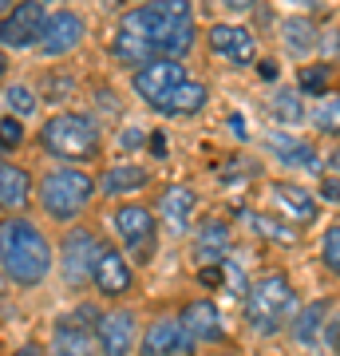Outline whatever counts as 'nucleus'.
Returning <instances> with one entry per match:
<instances>
[{"instance_id": "37", "label": "nucleus", "mask_w": 340, "mask_h": 356, "mask_svg": "<svg viewBox=\"0 0 340 356\" xmlns=\"http://www.w3.org/2000/svg\"><path fill=\"white\" fill-rule=\"evenodd\" d=\"M4 76H8V56L0 51V83H4Z\"/></svg>"}, {"instance_id": "19", "label": "nucleus", "mask_w": 340, "mask_h": 356, "mask_svg": "<svg viewBox=\"0 0 340 356\" xmlns=\"http://www.w3.org/2000/svg\"><path fill=\"white\" fill-rule=\"evenodd\" d=\"M210 103V91H206V83H198V79H186V83H178L170 95H166L154 111L159 115H170V119H190V115H198L202 107Z\"/></svg>"}, {"instance_id": "36", "label": "nucleus", "mask_w": 340, "mask_h": 356, "mask_svg": "<svg viewBox=\"0 0 340 356\" xmlns=\"http://www.w3.org/2000/svg\"><path fill=\"white\" fill-rule=\"evenodd\" d=\"M289 4H297V13H313V8H316V0H289Z\"/></svg>"}, {"instance_id": "25", "label": "nucleus", "mask_w": 340, "mask_h": 356, "mask_svg": "<svg viewBox=\"0 0 340 356\" xmlns=\"http://www.w3.org/2000/svg\"><path fill=\"white\" fill-rule=\"evenodd\" d=\"M325 313H328L325 301H313V305H305L301 313H293V341H301V344H316V341H321V337H325V332H321Z\"/></svg>"}, {"instance_id": "2", "label": "nucleus", "mask_w": 340, "mask_h": 356, "mask_svg": "<svg viewBox=\"0 0 340 356\" xmlns=\"http://www.w3.org/2000/svg\"><path fill=\"white\" fill-rule=\"evenodd\" d=\"M0 273L8 285L36 289L51 273V242L44 229L24 214H8L0 222Z\"/></svg>"}, {"instance_id": "6", "label": "nucleus", "mask_w": 340, "mask_h": 356, "mask_svg": "<svg viewBox=\"0 0 340 356\" xmlns=\"http://www.w3.org/2000/svg\"><path fill=\"white\" fill-rule=\"evenodd\" d=\"M44 28H48L44 0H16L13 8L0 16V48H13V51L40 48Z\"/></svg>"}, {"instance_id": "20", "label": "nucleus", "mask_w": 340, "mask_h": 356, "mask_svg": "<svg viewBox=\"0 0 340 356\" xmlns=\"http://www.w3.org/2000/svg\"><path fill=\"white\" fill-rule=\"evenodd\" d=\"M281 48L289 51L293 60H297V56H309V51L321 48V28L301 13L285 16V20H281Z\"/></svg>"}, {"instance_id": "43", "label": "nucleus", "mask_w": 340, "mask_h": 356, "mask_svg": "<svg viewBox=\"0 0 340 356\" xmlns=\"http://www.w3.org/2000/svg\"><path fill=\"white\" fill-rule=\"evenodd\" d=\"M222 356H234V353H222Z\"/></svg>"}, {"instance_id": "30", "label": "nucleus", "mask_w": 340, "mask_h": 356, "mask_svg": "<svg viewBox=\"0 0 340 356\" xmlns=\"http://www.w3.org/2000/svg\"><path fill=\"white\" fill-rule=\"evenodd\" d=\"M321 261L332 277H340V226H328V234L321 238Z\"/></svg>"}, {"instance_id": "40", "label": "nucleus", "mask_w": 340, "mask_h": 356, "mask_svg": "<svg viewBox=\"0 0 340 356\" xmlns=\"http://www.w3.org/2000/svg\"><path fill=\"white\" fill-rule=\"evenodd\" d=\"M8 4H13V0H0V13H4V8H8Z\"/></svg>"}, {"instance_id": "27", "label": "nucleus", "mask_w": 340, "mask_h": 356, "mask_svg": "<svg viewBox=\"0 0 340 356\" xmlns=\"http://www.w3.org/2000/svg\"><path fill=\"white\" fill-rule=\"evenodd\" d=\"M309 119H313V127L321 135L340 139V95H321V103L309 111Z\"/></svg>"}, {"instance_id": "33", "label": "nucleus", "mask_w": 340, "mask_h": 356, "mask_svg": "<svg viewBox=\"0 0 340 356\" xmlns=\"http://www.w3.org/2000/svg\"><path fill=\"white\" fill-rule=\"evenodd\" d=\"M143 139H147V135L131 127V131H123V139H119V143H123V151H139V147H143Z\"/></svg>"}, {"instance_id": "34", "label": "nucleus", "mask_w": 340, "mask_h": 356, "mask_svg": "<svg viewBox=\"0 0 340 356\" xmlns=\"http://www.w3.org/2000/svg\"><path fill=\"white\" fill-rule=\"evenodd\" d=\"M222 4H226L229 13H250V8L257 4V0H222Z\"/></svg>"}, {"instance_id": "23", "label": "nucleus", "mask_w": 340, "mask_h": 356, "mask_svg": "<svg viewBox=\"0 0 340 356\" xmlns=\"http://www.w3.org/2000/svg\"><path fill=\"white\" fill-rule=\"evenodd\" d=\"M32 202V175L24 166L0 163V210H24Z\"/></svg>"}, {"instance_id": "1", "label": "nucleus", "mask_w": 340, "mask_h": 356, "mask_svg": "<svg viewBox=\"0 0 340 356\" xmlns=\"http://www.w3.org/2000/svg\"><path fill=\"white\" fill-rule=\"evenodd\" d=\"M198 44L194 4L190 0H143L123 13L111 40V56L127 67H143L151 60H182Z\"/></svg>"}, {"instance_id": "7", "label": "nucleus", "mask_w": 340, "mask_h": 356, "mask_svg": "<svg viewBox=\"0 0 340 356\" xmlns=\"http://www.w3.org/2000/svg\"><path fill=\"white\" fill-rule=\"evenodd\" d=\"M111 222H115V229H119V238H123L127 250L139 257V261H151L154 242H159V218H154L151 206L123 202V206H115Z\"/></svg>"}, {"instance_id": "35", "label": "nucleus", "mask_w": 340, "mask_h": 356, "mask_svg": "<svg viewBox=\"0 0 340 356\" xmlns=\"http://www.w3.org/2000/svg\"><path fill=\"white\" fill-rule=\"evenodd\" d=\"M16 356H44V344H24V348H16Z\"/></svg>"}, {"instance_id": "16", "label": "nucleus", "mask_w": 340, "mask_h": 356, "mask_svg": "<svg viewBox=\"0 0 340 356\" xmlns=\"http://www.w3.org/2000/svg\"><path fill=\"white\" fill-rule=\"evenodd\" d=\"M178 325L186 332L190 341H218L222 337V321H218V309L214 301H186L182 313H178Z\"/></svg>"}, {"instance_id": "29", "label": "nucleus", "mask_w": 340, "mask_h": 356, "mask_svg": "<svg viewBox=\"0 0 340 356\" xmlns=\"http://www.w3.org/2000/svg\"><path fill=\"white\" fill-rule=\"evenodd\" d=\"M4 107H8V115H16V119H28V115H36L40 95L28 88V83H8V88H4Z\"/></svg>"}, {"instance_id": "18", "label": "nucleus", "mask_w": 340, "mask_h": 356, "mask_svg": "<svg viewBox=\"0 0 340 356\" xmlns=\"http://www.w3.org/2000/svg\"><path fill=\"white\" fill-rule=\"evenodd\" d=\"M190 337L182 332V325H178V317H159L147 329V337H143V356H170L178 353V348H190Z\"/></svg>"}, {"instance_id": "5", "label": "nucleus", "mask_w": 340, "mask_h": 356, "mask_svg": "<svg viewBox=\"0 0 340 356\" xmlns=\"http://www.w3.org/2000/svg\"><path fill=\"white\" fill-rule=\"evenodd\" d=\"M297 313V293H293L289 277L269 269L250 285L245 293V321L257 337H273L277 329H285Z\"/></svg>"}, {"instance_id": "22", "label": "nucleus", "mask_w": 340, "mask_h": 356, "mask_svg": "<svg viewBox=\"0 0 340 356\" xmlns=\"http://www.w3.org/2000/svg\"><path fill=\"white\" fill-rule=\"evenodd\" d=\"M194 210H198V194L190 191V186H166L159 194V218L170 229H182L194 218Z\"/></svg>"}, {"instance_id": "10", "label": "nucleus", "mask_w": 340, "mask_h": 356, "mask_svg": "<svg viewBox=\"0 0 340 356\" xmlns=\"http://www.w3.org/2000/svg\"><path fill=\"white\" fill-rule=\"evenodd\" d=\"M139 337V321L131 309H107L95 317V348L99 356H131Z\"/></svg>"}, {"instance_id": "15", "label": "nucleus", "mask_w": 340, "mask_h": 356, "mask_svg": "<svg viewBox=\"0 0 340 356\" xmlns=\"http://www.w3.org/2000/svg\"><path fill=\"white\" fill-rule=\"evenodd\" d=\"M95 186L107 198H115V194H135V191H147L151 186V170L139 163H115L95 178Z\"/></svg>"}, {"instance_id": "42", "label": "nucleus", "mask_w": 340, "mask_h": 356, "mask_svg": "<svg viewBox=\"0 0 340 356\" xmlns=\"http://www.w3.org/2000/svg\"><path fill=\"white\" fill-rule=\"evenodd\" d=\"M337 356H340V337H337Z\"/></svg>"}, {"instance_id": "32", "label": "nucleus", "mask_w": 340, "mask_h": 356, "mask_svg": "<svg viewBox=\"0 0 340 356\" xmlns=\"http://www.w3.org/2000/svg\"><path fill=\"white\" fill-rule=\"evenodd\" d=\"M245 218H250V226L257 229V234H269V238H277V242H293V229L277 226L273 218H261V214H245Z\"/></svg>"}, {"instance_id": "11", "label": "nucleus", "mask_w": 340, "mask_h": 356, "mask_svg": "<svg viewBox=\"0 0 340 356\" xmlns=\"http://www.w3.org/2000/svg\"><path fill=\"white\" fill-rule=\"evenodd\" d=\"M91 285L99 297L115 301V297H127V293L135 289V269L127 261L115 245H103L99 257H95V269H91Z\"/></svg>"}, {"instance_id": "24", "label": "nucleus", "mask_w": 340, "mask_h": 356, "mask_svg": "<svg viewBox=\"0 0 340 356\" xmlns=\"http://www.w3.org/2000/svg\"><path fill=\"white\" fill-rule=\"evenodd\" d=\"M269 115L277 119L281 127H301L305 119H309V107H305L297 88H277L269 95Z\"/></svg>"}, {"instance_id": "12", "label": "nucleus", "mask_w": 340, "mask_h": 356, "mask_svg": "<svg viewBox=\"0 0 340 356\" xmlns=\"http://www.w3.org/2000/svg\"><path fill=\"white\" fill-rule=\"evenodd\" d=\"M206 44L214 56L229 60L234 67H250L257 64V36L245 24H214L206 32Z\"/></svg>"}, {"instance_id": "28", "label": "nucleus", "mask_w": 340, "mask_h": 356, "mask_svg": "<svg viewBox=\"0 0 340 356\" xmlns=\"http://www.w3.org/2000/svg\"><path fill=\"white\" fill-rule=\"evenodd\" d=\"M48 356H91V341L83 329H67V325H60L56 329V337H51V353Z\"/></svg>"}, {"instance_id": "9", "label": "nucleus", "mask_w": 340, "mask_h": 356, "mask_svg": "<svg viewBox=\"0 0 340 356\" xmlns=\"http://www.w3.org/2000/svg\"><path fill=\"white\" fill-rule=\"evenodd\" d=\"M186 79L190 76H186V64H182V60H151V64L135 67L131 88H135V95H139L143 103L159 107V103H163L178 83H186Z\"/></svg>"}, {"instance_id": "13", "label": "nucleus", "mask_w": 340, "mask_h": 356, "mask_svg": "<svg viewBox=\"0 0 340 356\" xmlns=\"http://www.w3.org/2000/svg\"><path fill=\"white\" fill-rule=\"evenodd\" d=\"M88 36V24H83V16L79 13H56L48 16V28H44V40H40V56H48V60H60L67 51H76Z\"/></svg>"}, {"instance_id": "14", "label": "nucleus", "mask_w": 340, "mask_h": 356, "mask_svg": "<svg viewBox=\"0 0 340 356\" xmlns=\"http://www.w3.org/2000/svg\"><path fill=\"white\" fill-rule=\"evenodd\" d=\"M269 198H273V206H277L289 222H297V226H309V222H316V214H321L316 198L305 191V186H297V182H273V186H269Z\"/></svg>"}, {"instance_id": "3", "label": "nucleus", "mask_w": 340, "mask_h": 356, "mask_svg": "<svg viewBox=\"0 0 340 356\" xmlns=\"http://www.w3.org/2000/svg\"><path fill=\"white\" fill-rule=\"evenodd\" d=\"M95 194H99V186H95V178H91L83 166L63 163V166L44 170L36 198H40V210H44L51 222H72V218H79L88 210Z\"/></svg>"}, {"instance_id": "44", "label": "nucleus", "mask_w": 340, "mask_h": 356, "mask_svg": "<svg viewBox=\"0 0 340 356\" xmlns=\"http://www.w3.org/2000/svg\"><path fill=\"white\" fill-rule=\"evenodd\" d=\"M139 4H143V0H139Z\"/></svg>"}, {"instance_id": "4", "label": "nucleus", "mask_w": 340, "mask_h": 356, "mask_svg": "<svg viewBox=\"0 0 340 356\" xmlns=\"http://www.w3.org/2000/svg\"><path fill=\"white\" fill-rule=\"evenodd\" d=\"M99 143H103L99 123L83 111H60L40 127V147L60 163H76V166L88 163V159L99 154Z\"/></svg>"}, {"instance_id": "31", "label": "nucleus", "mask_w": 340, "mask_h": 356, "mask_svg": "<svg viewBox=\"0 0 340 356\" xmlns=\"http://www.w3.org/2000/svg\"><path fill=\"white\" fill-rule=\"evenodd\" d=\"M0 143L13 151V147H20L24 143V119H16V115H4L0 119Z\"/></svg>"}, {"instance_id": "39", "label": "nucleus", "mask_w": 340, "mask_h": 356, "mask_svg": "<svg viewBox=\"0 0 340 356\" xmlns=\"http://www.w3.org/2000/svg\"><path fill=\"white\" fill-rule=\"evenodd\" d=\"M170 356H190V348H178V353H170Z\"/></svg>"}, {"instance_id": "41", "label": "nucleus", "mask_w": 340, "mask_h": 356, "mask_svg": "<svg viewBox=\"0 0 340 356\" xmlns=\"http://www.w3.org/2000/svg\"><path fill=\"white\" fill-rule=\"evenodd\" d=\"M4 151H8V147H4V143H0V163H4Z\"/></svg>"}, {"instance_id": "8", "label": "nucleus", "mask_w": 340, "mask_h": 356, "mask_svg": "<svg viewBox=\"0 0 340 356\" xmlns=\"http://www.w3.org/2000/svg\"><path fill=\"white\" fill-rule=\"evenodd\" d=\"M103 242L91 234L88 226H76L63 234L60 242V269H63V281L76 289V285H88L91 281V269H95V257H99Z\"/></svg>"}, {"instance_id": "26", "label": "nucleus", "mask_w": 340, "mask_h": 356, "mask_svg": "<svg viewBox=\"0 0 340 356\" xmlns=\"http://www.w3.org/2000/svg\"><path fill=\"white\" fill-rule=\"evenodd\" d=\"M328 83H332V67H328V60L297 67V91H301V95H328Z\"/></svg>"}, {"instance_id": "21", "label": "nucleus", "mask_w": 340, "mask_h": 356, "mask_svg": "<svg viewBox=\"0 0 340 356\" xmlns=\"http://www.w3.org/2000/svg\"><path fill=\"white\" fill-rule=\"evenodd\" d=\"M265 147L285 166H316V151L309 139H297L289 131H265Z\"/></svg>"}, {"instance_id": "17", "label": "nucleus", "mask_w": 340, "mask_h": 356, "mask_svg": "<svg viewBox=\"0 0 340 356\" xmlns=\"http://www.w3.org/2000/svg\"><path fill=\"white\" fill-rule=\"evenodd\" d=\"M229 242H234V234H229V226L222 218H202V226L194 229V257L202 266L222 261L229 254Z\"/></svg>"}, {"instance_id": "38", "label": "nucleus", "mask_w": 340, "mask_h": 356, "mask_svg": "<svg viewBox=\"0 0 340 356\" xmlns=\"http://www.w3.org/2000/svg\"><path fill=\"white\" fill-rule=\"evenodd\" d=\"M332 166H337V175H340V151H337V154H332Z\"/></svg>"}]
</instances>
